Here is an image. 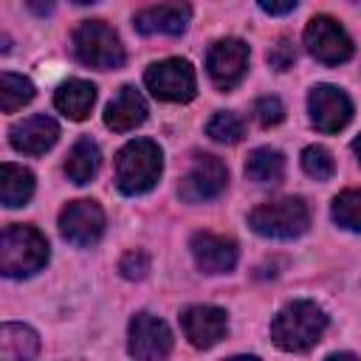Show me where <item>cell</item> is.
Instances as JSON below:
<instances>
[{"mask_svg": "<svg viewBox=\"0 0 361 361\" xmlns=\"http://www.w3.org/2000/svg\"><path fill=\"white\" fill-rule=\"evenodd\" d=\"M99 166H102V152H99V144L90 141V138H79L71 147L68 158H65V175L73 183H79V186L82 183H90L96 178Z\"/></svg>", "mask_w": 361, "mask_h": 361, "instance_id": "obj_20", "label": "cell"}, {"mask_svg": "<svg viewBox=\"0 0 361 361\" xmlns=\"http://www.w3.org/2000/svg\"><path fill=\"white\" fill-rule=\"evenodd\" d=\"M248 226L271 240H293L307 231L310 212L302 197H276L268 203H259L248 214Z\"/></svg>", "mask_w": 361, "mask_h": 361, "instance_id": "obj_4", "label": "cell"}, {"mask_svg": "<svg viewBox=\"0 0 361 361\" xmlns=\"http://www.w3.org/2000/svg\"><path fill=\"white\" fill-rule=\"evenodd\" d=\"M293 59H296V51H293V42H290L288 37H279V39L271 45V51H268V62H271V68H276V71H288V68L293 65Z\"/></svg>", "mask_w": 361, "mask_h": 361, "instance_id": "obj_29", "label": "cell"}, {"mask_svg": "<svg viewBox=\"0 0 361 361\" xmlns=\"http://www.w3.org/2000/svg\"><path fill=\"white\" fill-rule=\"evenodd\" d=\"M333 220L347 231H361V189H347L336 195Z\"/></svg>", "mask_w": 361, "mask_h": 361, "instance_id": "obj_24", "label": "cell"}, {"mask_svg": "<svg viewBox=\"0 0 361 361\" xmlns=\"http://www.w3.org/2000/svg\"><path fill=\"white\" fill-rule=\"evenodd\" d=\"M245 175L254 183H279L285 175V158L279 149L271 147H257L251 149L248 161H245Z\"/></svg>", "mask_w": 361, "mask_h": 361, "instance_id": "obj_22", "label": "cell"}, {"mask_svg": "<svg viewBox=\"0 0 361 361\" xmlns=\"http://www.w3.org/2000/svg\"><path fill=\"white\" fill-rule=\"evenodd\" d=\"M228 183V169L220 158L214 155H197L189 166V172L180 178L178 195L186 203H206L214 200L217 195H223Z\"/></svg>", "mask_w": 361, "mask_h": 361, "instance_id": "obj_9", "label": "cell"}, {"mask_svg": "<svg viewBox=\"0 0 361 361\" xmlns=\"http://www.w3.org/2000/svg\"><path fill=\"white\" fill-rule=\"evenodd\" d=\"M192 17V6L186 3H158L149 8H141L133 17V25L138 34H169L178 37L186 31Z\"/></svg>", "mask_w": 361, "mask_h": 361, "instance_id": "obj_15", "label": "cell"}, {"mask_svg": "<svg viewBox=\"0 0 361 361\" xmlns=\"http://www.w3.org/2000/svg\"><path fill=\"white\" fill-rule=\"evenodd\" d=\"M353 152H355V158H358V164H361V135L353 141Z\"/></svg>", "mask_w": 361, "mask_h": 361, "instance_id": "obj_32", "label": "cell"}, {"mask_svg": "<svg viewBox=\"0 0 361 361\" xmlns=\"http://www.w3.org/2000/svg\"><path fill=\"white\" fill-rule=\"evenodd\" d=\"M39 353V336L28 324L6 322L0 327V361H34Z\"/></svg>", "mask_w": 361, "mask_h": 361, "instance_id": "obj_19", "label": "cell"}, {"mask_svg": "<svg viewBox=\"0 0 361 361\" xmlns=\"http://www.w3.org/2000/svg\"><path fill=\"white\" fill-rule=\"evenodd\" d=\"M31 195H34L31 169L17 166V164H3V172H0V200H3V206H8V209L25 206L31 200Z\"/></svg>", "mask_w": 361, "mask_h": 361, "instance_id": "obj_21", "label": "cell"}, {"mask_svg": "<svg viewBox=\"0 0 361 361\" xmlns=\"http://www.w3.org/2000/svg\"><path fill=\"white\" fill-rule=\"evenodd\" d=\"M59 138V124L51 116H28L23 121H17L8 130V141L14 149L25 152V155H42L48 152Z\"/></svg>", "mask_w": 361, "mask_h": 361, "instance_id": "obj_16", "label": "cell"}, {"mask_svg": "<svg viewBox=\"0 0 361 361\" xmlns=\"http://www.w3.org/2000/svg\"><path fill=\"white\" fill-rule=\"evenodd\" d=\"M144 118H147V102L133 85L118 87V93L104 107V124L113 133H130V130L141 127Z\"/></svg>", "mask_w": 361, "mask_h": 361, "instance_id": "obj_17", "label": "cell"}, {"mask_svg": "<svg viewBox=\"0 0 361 361\" xmlns=\"http://www.w3.org/2000/svg\"><path fill=\"white\" fill-rule=\"evenodd\" d=\"M254 116H257V121L262 127H274V124H279L285 118V107H282L279 96H259L254 102Z\"/></svg>", "mask_w": 361, "mask_h": 361, "instance_id": "obj_27", "label": "cell"}, {"mask_svg": "<svg viewBox=\"0 0 361 361\" xmlns=\"http://www.w3.org/2000/svg\"><path fill=\"white\" fill-rule=\"evenodd\" d=\"M93 104H96V85L85 79H68L54 93V107L71 121H85Z\"/></svg>", "mask_w": 361, "mask_h": 361, "instance_id": "obj_18", "label": "cell"}, {"mask_svg": "<svg viewBox=\"0 0 361 361\" xmlns=\"http://www.w3.org/2000/svg\"><path fill=\"white\" fill-rule=\"evenodd\" d=\"M226 361H259L257 355H234V358H226Z\"/></svg>", "mask_w": 361, "mask_h": 361, "instance_id": "obj_33", "label": "cell"}, {"mask_svg": "<svg viewBox=\"0 0 361 361\" xmlns=\"http://www.w3.org/2000/svg\"><path fill=\"white\" fill-rule=\"evenodd\" d=\"M164 172L161 147L149 138L127 141L116 155V186L124 195H144L149 192Z\"/></svg>", "mask_w": 361, "mask_h": 361, "instance_id": "obj_2", "label": "cell"}, {"mask_svg": "<svg viewBox=\"0 0 361 361\" xmlns=\"http://www.w3.org/2000/svg\"><path fill=\"white\" fill-rule=\"evenodd\" d=\"M324 330H327V313L310 299H296L285 305L271 322V338L285 353L310 350L313 344H319Z\"/></svg>", "mask_w": 361, "mask_h": 361, "instance_id": "obj_1", "label": "cell"}, {"mask_svg": "<svg viewBox=\"0 0 361 361\" xmlns=\"http://www.w3.org/2000/svg\"><path fill=\"white\" fill-rule=\"evenodd\" d=\"M302 169L310 178H316V180H327L336 172V161H333V155H330L327 147L313 144V147H305L302 149Z\"/></svg>", "mask_w": 361, "mask_h": 361, "instance_id": "obj_26", "label": "cell"}, {"mask_svg": "<svg viewBox=\"0 0 361 361\" xmlns=\"http://www.w3.org/2000/svg\"><path fill=\"white\" fill-rule=\"evenodd\" d=\"M307 113L319 133H338L353 118V102L336 85H316L307 96Z\"/></svg>", "mask_w": 361, "mask_h": 361, "instance_id": "obj_11", "label": "cell"}, {"mask_svg": "<svg viewBox=\"0 0 361 361\" xmlns=\"http://www.w3.org/2000/svg\"><path fill=\"white\" fill-rule=\"evenodd\" d=\"M324 361H358L353 353H333V355H327Z\"/></svg>", "mask_w": 361, "mask_h": 361, "instance_id": "obj_31", "label": "cell"}, {"mask_svg": "<svg viewBox=\"0 0 361 361\" xmlns=\"http://www.w3.org/2000/svg\"><path fill=\"white\" fill-rule=\"evenodd\" d=\"M206 133H209V138H214V141H220V144H237V141L245 135V121H243L237 113L220 110V113H214V116L209 118Z\"/></svg>", "mask_w": 361, "mask_h": 361, "instance_id": "obj_25", "label": "cell"}, {"mask_svg": "<svg viewBox=\"0 0 361 361\" xmlns=\"http://www.w3.org/2000/svg\"><path fill=\"white\" fill-rule=\"evenodd\" d=\"M305 45L307 54L322 65H341L353 56V39L350 34L327 14H316L305 28Z\"/></svg>", "mask_w": 361, "mask_h": 361, "instance_id": "obj_7", "label": "cell"}, {"mask_svg": "<svg viewBox=\"0 0 361 361\" xmlns=\"http://www.w3.org/2000/svg\"><path fill=\"white\" fill-rule=\"evenodd\" d=\"M189 248L203 274H226L237 265V243L231 237L214 231H197L192 234Z\"/></svg>", "mask_w": 361, "mask_h": 361, "instance_id": "obj_14", "label": "cell"}, {"mask_svg": "<svg viewBox=\"0 0 361 361\" xmlns=\"http://www.w3.org/2000/svg\"><path fill=\"white\" fill-rule=\"evenodd\" d=\"M118 271L127 279H144L147 271H149V257L144 251H127L121 257V262H118Z\"/></svg>", "mask_w": 361, "mask_h": 361, "instance_id": "obj_28", "label": "cell"}, {"mask_svg": "<svg viewBox=\"0 0 361 361\" xmlns=\"http://www.w3.org/2000/svg\"><path fill=\"white\" fill-rule=\"evenodd\" d=\"M144 82L149 87V93L161 102H172V104H183V102H192L195 93H197V79H195V68L180 59V56H172V59H161V62H152L144 73Z\"/></svg>", "mask_w": 361, "mask_h": 361, "instance_id": "obj_6", "label": "cell"}, {"mask_svg": "<svg viewBox=\"0 0 361 361\" xmlns=\"http://www.w3.org/2000/svg\"><path fill=\"white\" fill-rule=\"evenodd\" d=\"M127 350L135 361H158L172 350V330L152 313H135L127 330Z\"/></svg>", "mask_w": 361, "mask_h": 361, "instance_id": "obj_10", "label": "cell"}, {"mask_svg": "<svg viewBox=\"0 0 361 361\" xmlns=\"http://www.w3.org/2000/svg\"><path fill=\"white\" fill-rule=\"evenodd\" d=\"M59 231L73 245H93L104 234V212L96 200H71L59 212Z\"/></svg>", "mask_w": 361, "mask_h": 361, "instance_id": "obj_12", "label": "cell"}, {"mask_svg": "<svg viewBox=\"0 0 361 361\" xmlns=\"http://www.w3.org/2000/svg\"><path fill=\"white\" fill-rule=\"evenodd\" d=\"M48 262V240L34 226H6L0 237V271L6 276H31Z\"/></svg>", "mask_w": 361, "mask_h": 361, "instance_id": "obj_3", "label": "cell"}, {"mask_svg": "<svg viewBox=\"0 0 361 361\" xmlns=\"http://www.w3.org/2000/svg\"><path fill=\"white\" fill-rule=\"evenodd\" d=\"M248 71V45L237 37L217 39L206 54V73L220 90H231L243 82Z\"/></svg>", "mask_w": 361, "mask_h": 361, "instance_id": "obj_8", "label": "cell"}, {"mask_svg": "<svg viewBox=\"0 0 361 361\" xmlns=\"http://www.w3.org/2000/svg\"><path fill=\"white\" fill-rule=\"evenodd\" d=\"M180 327H183V336L189 338L192 347L209 350L220 338H226L228 316L223 307H214V305H189L180 313Z\"/></svg>", "mask_w": 361, "mask_h": 361, "instance_id": "obj_13", "label": "cell"}, {"mask_svg": "<svg viewBox=\"0 0 361 361\" xmlns=\"http://www.w3.org/2000/svg\"><path fill=\"white\" fill-rule=\"evenodd\" d=\"M73 54L82 65L113 71L124 65V45L104 20H85L73 31Z\"/></svg>", "mask_w": 361, "mask_h": 361, "instance_id": "obj_5", "label": "cell"}, {"mask_svg": "<svg viewBox=\"0 0 361 361\" xmlns=\"http://www.w3.org/2000/svg\"><path fill=\"white\" fill-rule=\"evenodd\" d=\"M259 8L265 11V14H290L293 8H296V0H288V3H259Z\"/></svg>", "mask_w": 361, "mask_h": 361, "instance_id": "obj_30", "label": "cell"}, {"mask_svg": "<svg viewBox=\"0 0 361 361\" xmlns=\"http://www.w3.org/2000/svg\"><path fill=\"white\" fill-rule=\"evenodd\" d=\"M31 99H34L31 79H25L20 73H11V71L0 73V110L3 113H14L23 104H28Z\"/></svg>", "mask_w": 361, "mask_h": 361, "instance_id": "obj_23", "label": "cell"}]
</instances>
